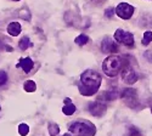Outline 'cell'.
<instances>
[{"mask_svg":"<svg viewBox=\"0 0 152 136\" xmlns=\"http://www.w3.org/2000/svg\"><path fill=\"white\" fill-rule=\"evenodd\" d=\"M21 24L18 22H12L7 26V33L12 36H17L21 33Z\"/></svg>","mask_w":152,"mask_h":136,"instance_id":"12","label":"cell"},{"mask_svg":"<svg viewBox=\"0 0 152 136\" xmlns=\"http://www.w3.org/2000/svg\"><path fill=\"white\" fill-rule=\"evenodd\" d=\"M7 74H6V72H4V71H0V86H3V85H5L6 83H7Z\"/></svg>","mask_w":152,"mask_h":136,"instance_id":"20","label":"cell"},{"mask_svg":"<svg viewBox=\"0 0 152 136\" xmlns=\"http://www.w3.org/2000/svg\"><path fill=\"white\" fill-rule=\"evenodd\" d=\"M113 39L117 43L123 44L125 46H134V36L130 32H125L124 29H117L113 34Z\"/></svg>","mask_w":152,"mask_h":136,"instance_id":"4","label":"cell"},{"mask_svg":"<svg viewBox=\"0 0 152 136\" xmlns=\"http://www.w3.org/2000/svg\"><path fill=\"white\" fill-rule=\"evenodd\" d=\"M34 66V62L31 57H24V58H21L20 62L17 63V68H22L24 73H29L32 71Z\"/></svg>","mask_w":152,"mask_h":136,"instance_id":"10","label":"cell"},{"mask_svg":"<svg viewBox=\"0 0 152 136\" xmlns=\"http://www.w3.org/2000/svg\"><path fill=\"white\" fill-rule=\"evenodd\" d=\"M122 68H123V60L117 55L108 56L102 62V71L110 78L116 77Z\"/></svg>","mask_w":152,"mask_h":136,"instance_id":"2","label":"cell"},{"mask_svg":"<svg viewBox=\"0 0 152 136\" xmlns=\"http://www.w3.org/2000/svg\"><path fill=\"white\" fill-rule=\"evenodd\" d=\"M62 136H72L71 134H65V135H62Z\"/></svg>","mask_w":152,"mask_h":136,"instance_id":"22","label":"cell"},{"mask_svg":"<svg viewBox=\"0 0 152 136\" xmlns=\"http://www.w3.org/2000/svg\"><path fill=\"white\" fill-rule=\"evenodd\" d=\"M151 41H152V32L147 31V32L144 33V38H142V40H141V44H142L144 46H147Z\"/></svg>","mask_w":152,"mask_h":136,"instance_id":"16","label":"cell"},{"mask_svg":"<svg viewBox=\"0 0 152 136\" xmlns=\"http://www.w3.org/2000/svg\"><path fill=\"white\" fill-rule=\"evenodd\" d=\"M14 1H20V0H14Z\"/></svg>","mask_w":152,"mask_h":136,"instance_id":"23","label":"cell"},{"mask_svg":"<svg viewBox=\"0 0 152 136\" xmlns=\"http://www.w3.org/2000/svg\"><path fill=\"white\" fill-rule=\"evenodd\" d=\"M23 88H24V91H27V92H34L37 90V84L33 80H27V81H24Z\"/></svg>","mask_w":152,"mask_h":136,"instance_id":"14","label":"cell"},{"mask_svg":"<svg viewBox=\"0 0 152 136\" xmlns=\"http://www.w3.org/2000/svg\"><path fill=\"white\" fill-rule=\"evenodd\" d=\"M48 130H49V134L50 136H57L58 132H60V127L54 121H50L48 124Z\"/></svg>","mask_w":152,"mask_h":136,"instance_id":"13","label":"cell"},{"mask_svg":"<svg viewBox=\"0 0 152 136\" xmlns=\"http://www.w3.org/2000/svg\"><path fill=\"white\" fill-rule=\"evenodd\" d=\"M121 97L130 106H134L137 102V94H136V91L134 89H126L125 91L122 92Z\"/></svg>","mask_w":152,"mask_h":136,"instance_id":"8","label":"cell"},{"mask_svg":"<svg viewBox=\"0 0 152 136\" xmlns=\"http://www.w3.org/2000/svg\"><path fill=\"white\" fill-rule=\"evenodd\" d=\"M0 109H1V106H0Z\"/></svg>","mask_w":152,"mask_h":136,"instance_id":"25","label":"cell"},{"mask_svg":"<svg viewBox=\"0 0 152 136\" xmlns=\"http://www.w3.org/2000/svg\"><path fill=\"white\" fill-rule=\"evenodd\" d=\"M134 10H135L134 6L126 3H121L115 9V14H117V16L121 17L122 20H129L134 14Z\"/></svg>","mask_w":152,"mask_h":136,"instance_id":"5","label":"cell"},{"mask_svg":"<svg viewBox=\"0 0 152 136\" xmlns=\"http://www.w3.org/2000/svg\"><path fill=\"white\" fill-rule=\"evenodd\" d=\"M102 78L94 69H86L80 74V83L82 86L79 88V91L84 96H91L97 92Z\"/></svg>","mask_w":152,"mask_h":136,"instance_id":"1","label":"cell"},{"mask_svg":"<svg viewBox=\"0 0 152 136\" xmlns=\"http://www.w3.org/2000/svg\"><path fill=\"white\" fill-rule=\"evenodd\" d=\"M106 109H107L106 105L101 103V102H93V103H90V106H89L90 113H91L93 116H96V117H101V116H102V114L106 112Z\"/></svg>","mask_w":152,"mask_h":136,"instance_id":"9","label":"cell"},{"mask_svg":"<svg viewBox=\"0 0 152 136\" xmlns=\"http://www.w3.org/2000/svg\"><path fill=\"white\" fill-rule=\"evenodd\" d=\"M18 132L21 136H26L29 132V127L27 124H24V123H22V124L18 125Z\"/></svg>","mask_w":152,"mask_h":136,"instance_id":"18","label":"cell"},{"mask_svg":"<svg viewBox=\"0 0 152 136\" xmlns=\"http://www.w3.org/2000/svg\"><path fill=\"white\" fill-rule=\"evenodd\" d=\"M62 112L66 116H72L75 112V106L72 103L71 98H66L65 100V106L62 107Z\"/></svg>","mask_w":152,"mask_h":136,"instance_id":"11","label":"cell"},{"mask_svg":"<svg viewBox=\"0 0 152 136\" xmlns=\"http://www.w3.org/2000/svg\"><path fill=\"white\" fill-rule=\"evenodd\" d=\"M18 45H20V49H21V50H26V49H28V46L31 45V40H29V38H27V36H23V38L20 40Z\"/></svg>","mask_w":152,"mask_h":136,"instance_id":"17","label":"cell"},{"mask_svg":"<svg viewBox=\"0 0 152 136\" xmlns=\"http://www.w3.org/2000/svg\"><path fill=\"white\" fill-rule=\"evenodd\" d=\"M122 78L123 81L128 85H133L137 81V74L135 72V69L130 66H125L122 71Z\"/></svg>","mask_w":152,"mask_h":136,"instance_id":"6","label":"cell"},{"mask_svg":"<svg viewBox=\"0 0 152 136\" xmlns=\"http://www.w3.org/2000/svg\"><path fill=\"white\" fill-rule=\"evenodd\" d=\"M101 49H102V52L105 54H116L118 51V45L115 39H111L107 36L101 43Z\"/></svg>","mask_w":152,"mask_h":136,"instance_id":"7","label":"cell"},{"mask_svg":"<svg viewBox=\"0 0 152 136\" xmlns=\"http://www.w3.org/2000/svg\"><path fill=\"white\" fill-rule=\"evenodd\" d=\"M151 113H152V107H151Z\"/></svg>","mask_w":152,"mask_h":136,"instance_id":"24","label":"cell"},{"mask_svg":"<svg viewBox=\"0 0 152 136\" xmlns=\"http://www.w3.org/2000/svg\"><path fill=\"white\" fill-rule=\"evenodd\" d=\"M88 41H89V36L85 35V34H80V35H78L77 38H75V40H74L75 44H77V45H80V46L85 45Z\"/></svg>","mask_w":152,"mask_h":136,"instance_id":"15","label":"cell"},{"mask_svg":"<svg viewBox=\"0 0 152 136\" xmlns=\"http://www.w3.org/2000/svg\"><path fill=\"white\" fill-rule=\"evenodd\" d=\"M128 136H141V132L139 131L135 127H129V129H128Z\"/></svg>","mask_w":152,"mask_h":136,"instance_id":"19","label":"cell"},{"mask_svg":"<svg viewBox=\"0 0 152 136\" xmlns=\"http://www.w3.org/2000/svg\"><path fill=\"white\" fill-rule=\"evenodd\" d=\"M113 12H115V9L110 7V9H108V10L106 11V14H105V15H106L107 17H110V18H111V17H112V15H113Z\"/></svg>","mask_w":152,"mask_h":136,"instance_id":"21","label":"cell"},{"mask_svg":"<svg viewBox=\"0 0 152 136\" xmlns=\"http://www.w3.org/2000/svg\"><path fill=\"white\" fill-rule=\"evenodd\" d=\"M68 130L72 134H75L78 136H94L96 134V128L90 121H73L69 124Z\"/></svg>","mask_w":152,"mask_h":136,"instance_id":"3","label":"cell"}]
</instances>
